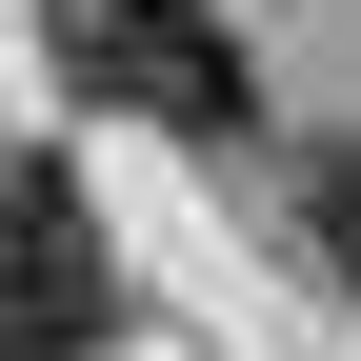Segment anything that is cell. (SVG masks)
Returning <instances> with one entry per match:
<instances>
[{
    "label": "cell",
    "mask_w": 361,
    "mask_h": 361,
    "mask_svg": "<svg viewBox=\"0 0 361 361\" xmlns=\"http://www.w3.org/2000/svg\"><path fill=\"white\" fill-rule=\"evenodd\" d=\"M281 221H301V261L361 301V141H301V180H281Z\"/></svg>",
    "instance_id": "obj_3"
},
{
    "label": "cell",
    "mask_w": 361,
    "mask_h": 361,
    "mask_svg": "<svg viewBox=\"0 0 361 361\" xmlns=\"http://www.w3.org/2000/svg\"><path fill=\"white\" fill-rule=\"evenodd\" d=\"M121 341V241L61 161H0V361H80Z\"/></svg>",
    "instance_id": "obj_2"
},
{
    "label": "cell",
    "mask_w": 361,
    "mask_h": 361,
    "mask_svg": "<svg viewBox=\"0 0 361 361\" xmlns=\"http://www.w3.org/2000/svg\"><path fill=\"white\" fill-rule=\"evenodd\" d=\"M40 61L80 80V101H121V121H161V141H261V61H241V20L221 0H40Z\"/></svg>",
    "instance_id": "obj_1"
}]
</instances>
